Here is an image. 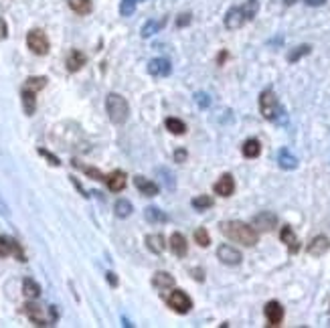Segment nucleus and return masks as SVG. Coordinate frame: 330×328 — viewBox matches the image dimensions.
I'll return each mask as SVG.
<instances>
[{
    "label": "nucleus",
    "mask_w": 330,
    "mask_h": 328,
    "mask_svg": "<svg viewBox=\"0 0 330 328\" xmlns=\"http://www.w3.org/2000/svg\"><path fill=\"white\" fill-rule=\"evenodd\" d=\"M191 205H193L195 211H205V209H211V207L215 205V201H213V197H209V195H199V197H195V199L191 201Z\"/></svg>",
    "instance_id": "nucleus-30"
},
{
    "label": "nucleus",
    "mask_w": 330,
    "mask_h": 328,
    "mask_svg": "<svg viewBox=\"0 0 330 328\" xmlns=\"http://www.w3.org/2000/svg\"><path fill=\"white\" fill-rule=\"evenodd\" d=\"M23 312L29 316V320H31L35 326H51V324H53L51 318L45 316V308L39 306V304H35V302H27V304L23 306Z\"/></svg>",
    "instance_id": "nucleus-7"
},
{
    "label": "nucleus",
    "mask_w": 330,
    "mask_h": 328,
    "mask_svg": "<svg viewBox=\"0 0 330 328\" xmlns=\"http://www.w3.org/2000/svg\"><path fill=\"white\" fill-rule=\"evenodd\" d=\"M251 225L257 229V231H271L276 225H278V215L271 213V211H261L253 217Z\"/></svg>",
    "instance_id": "nucleus-9"
},
{
    "label": "nucleus",
    "mask_w": 330,
    "mask_h": 328,
    "mask_svg": "<svg viewBox=\"0 0 330 328\" xmlns=\"http://www.w3.org/2000/svg\"><path fill=\"white\" fill-rule=\"evenodd\" d=\"M134 187L140 191V195H144V197H156L158 195V185L156 183H152L150 179H146V177H134Z\"/></svg>",
    "instance_id": "nucleus-14"
},
{
    "label": "nucleus",
    "mask_w": 330,
    "mask_h": 328,
    "mask_svg": "<svg viewBox=\"0 0 330 328\" xmlns=\"http://www.w3.org/2000/svg\"><path fill=\"white\" fill-rule=\"evenodd\" d=\"M259 154H261V144H259V140L249 138V140L243 144V156H245V158H257Z\"/></svg>",
    "instance_id": "nucleus-27"
},
{
    "label": "nucleus",
    "mask_w": 330,
    "mask_h": 328,
    "mask_svg": "<svg viewBox=\"0 0 330 328\" xmlns=\"http://www.w3.org/2000/svg\"><path fill=\"white\" fill-rule=\"evenodd\" d=\"M105 112L114 124H124L130 116V105L120 93H107L105 97Z\"/></svg>",
    "instance_id": "nucleus-4"
},
{
    "label": "nucleus",
    "mask_w": 330,
    "mask_h": 328,
    "mask_svg": "<svg viewBox=\"0 0 330 328\" xmlns=\"http://www.w3.org/2000/svg\"><path fill=\"white\" fill-rule=\"evenodd\" d=\"M27 45H29V49H31L35 55H47L49 49H51L47 35H45L43 31H39V29H33V31L27 35Z\"/></svg>",
    "instance_id": "nucleus-5"
},
{
    "label": "nucleus",
    "mask_w": 330,
    "mask_h": 328,
    "mask_svg": "<svg viewBox=\"0 0 330 328\" xmlns=\"http://www.w3.org/2000/svg\"><path fill=\"white\" fill-rule=\"evenodd\" d=\"M23 294L29 298V300H35L41 296V286L33 280V278H25L23 280Z\"/></svg>",
    "instance_id": "nucleus-24"
},
{
    "label": "nucleus",
    "mask_w": 330,
    "mask_h": 328,
    "mask_svg": "<svg viewBox=\"0 0 330 328\" xmlns=\"http://www.w3.org/2000/svg\"><path fill=\"white\" fill-rule=\"evenodd\" d=\"M9 243H11V255H15L19 261H27V255H25V251H23V247L19 245V241L17 239H11L9 237Z\"/></svg>",
    "instance_id": "nucleus-36"
},
{
    "label": "nucleus",
    "mask_w": 330,
    "mask_h": 328,
    "mask_svg": "<svg viewBox=\"0 0 330 328\" xmlns=\"http://www.w3.org/2000/svg\"><path fill=\"white\" fill-rule=\"evenodd\" d=\"M136 3L138 0H122L120 3V15L122 17H132L136 11Z\"/></svg>",
    "instance_id": "nucleus-35"
},
{
    "label": "nucleus",
    "mask_w": 330,
    "mask_h": 328,
    "mask_svg": "<svg viewBox=\"0 0 330 328\" xmlns=\"http://www.w3.org/2000/svg\"><path fill=\"white\" fill-rule=\"evenodd\" d=\"M35 95H37V91H31V89L23 87L21 97H23V107H25V114L27 116H33L35 110H37V97Z\"/></svg>",
    "instance_id": "nucleus-21"
},
{
    "label": "nucleus",
    "mask_w": 330,
    "mask_h": 328,
    "mask_svg": "<svg viewBox=\"0 0 330 328\" xmlns=\"http://www.w3.org/2000/svg\"><path fill=\"white\" fill-rule=\"evenodd\" d=\"M9 37V27H7V21L0 17V39H7Z\"/></svg>",
    "instance_id": "nucleus-41"
},
{
    "label": "nucleus",
    "mask_w": 330,
    "mask_h": 328,
    "mask_svg": "<svg viewBox=\"0 0 330 328\" xmlns=\"http://www.w3.org/2000/svg\"><path fill=\"white\" fill-rule=\"evenodd\" d=\"M152 286H156L158 290H169L175 286V278L167 271H156L154 278H152Z\"/></svg>",
    "instance_id": "nucleus-22"
},
{
    "label": "nucleus",
    "mask_w": 330,
    "mask_h": 328,
    "mask_svg": "<svg viewBox=\"0 0 330 328\" xmlns=\"http://www.w3.org/2000/svg\"><path fill=\"white\" fill-rule=\"evenodd\" d=\"M310 51H312L310 45H300V47H296V49H292V51L288 53V61H290V63H296V61H300L302 57H306Z\"/></svg>",
    "instance_id": "nucleus-31"
},
{
    "label": "nucleus",
    "mask_w": 330,
    "mask_h": 328,
    "mask_svg": "<svg viewBox=\"0 0 330 328\" xmlns=\"http://www.w3.org/2000/svg\"><path fill=\"white\" fill-rule=\"evenodd\" d=\"M37 152H39L41 156H45V158L49 160V164H53V167H59V164H61V162H59V158H57L55 154H51L49 150H45V148H39Z\"/></svg>",
    "instance_id": "nucleus-39"
},
{
    "label": "nucleus",
    "mask_w": 330,
    "mask_h": 328,
    "mask_svg": "<svg viewBox=\"0 0 330 328\" xmlns=\"http://www.w3.org/2000/svg\"><path fill=\"white\" fill-rule=\"evenodd\" d=\"M225 59H227V53H225V51H223V53H221V55H219V65H223V61H225Z\"/></svg>",
    "instance_id": "nucleus-45"
},
{
    "label": "nucleus",
    "mask_w": 330,
    "mask_h": 328,
    "mask_svg": "<svg viewBox=\"0 0 330 328\" xmlns=\"http://www.w3.org/2000/svg\"><path fill=\"white\" fill-rule=\"evenodd\" d=\"M219 229L227 239H231L235 243H241L245 247H253L257 243V239H259L257 229L253 225L243 223V221H223L219 225Z\"/></svg>",
    "instance_id": "nucleus-1"
},
{
    "label": "nucleus",
    "mask_w": 330,
    "mask_h": 328,
    "mask_svg": "<svg viewBox=\"0 0 330 328\" xmlns=\"http://www.w3.org/2000/svg\"><path fill=\"white\" fill-rule=\"evenodd\" d=\"M105 280L109 282L112 288H118V284H120V282H118V276H116L114 271H107V274H105Z\"/></svg>",
    "instance_id": "nucleus-43"
},
{
    "label": "nucleus",
    "mask_w": 330,
    "mask_h": 328,
    "mask_svg": "<svg viewBox=\"0 0 330 328\" xmlns=\"http://www.w3.org/2000/svg\"><path fill=\"white\" fill-rule=\"evenodd\" d=\"M164 126H167V130L175 136H183L187 132V124L179 118H167V122H164Z\"/></svg>",
    "instance_id": "nucleus-26"
},
{
    "label": "nucleus",
    "mask_w": 330,
    "mask_h": 328,
    "mask_svg": "<svg viewBox=\"0 0 330 328\" xmlns=\"http://www.w3.org/2000/svg\"><path fill=\"white\" fill-rule=\"evenodd\" d=\"M328 249H330V239H328L326 235H316V237L308 243V253H310L312 257H320V255H324Z\"/></svg>",
    "instance_id": "nucleus-13"
},
{
    "label": "nucleus",
    "mask_w": 330,
    "mask_h": 328,
    "mask_svg": "<svg viewBox=\"0 0 330 328\" xmlns=\"http://www.w3.org/2000/svg\"><path fill=\"white\" fill-rule=\"evenodd\" d=\"M187 156H189V154H187V150H185V148H179V150L175 152V160H177V162H185V160H187Z\"/></svg>",
    "instance_id": "nucleus-42"
},
{
    "label": "nucleus",
    "mask_w": 330,
    "mask_h": 328,
    "mask_svg": "<svg viewBox=\"0 0 330 328\" xmlns=\"http://www.w3.org/2000/svg\"><path fill=\"white\" fill-rule=\"evenodd\" d=\"M69 9L77 15H89L93 5H91V0H69Z\"/></svg>",
    "instance_id": "nucleus-29"
},
{
    "label": "nucleus",
    "mask_w": 330,
    "mask_h": 328,
    "mask_svg": "<svg viewBox=\"0 0 330 328\" xmlns=\"http://www.w3.org/2000/svg\"><path fill=\"white\" fill-rule=\"evenodd\" d=\"M278 164H280V169H284V171H294V169H298V158L288 148H282L278 152Z\"/></svg>",
    "instance_id": "nucleus-18"
},
{
    "label": "nucleus",
    "mask_w": 330,
    "mask_h": 328,
    "mask_svg": "<svg viewBox=\"0 0 330 328\" xmlns=\"http://www.w3.org/2000/svg\"><path fill=\"white\" fill-rule=\"evenodd\" d=\"M304 3H306L308 7H324L326 0H304Z\"/></svg>",
    "instance_id": "nucleus-44"
},
{
    "label": "nucleus",
    "mask_w": 330,
    "mask_h": 328,
    "mask_svg": "<svg viewBox=\"0 0 330 328\" xmlns=\"http://www.w3.org/2000/svg\"><path fill=\"white\" fill-rule=\"evenodd\" d=\"M213 191H215V195H219V197H231V195L235 193V181H233V177H231V175H223V177L213 185Z\"/></svg>",
    "instance_id": "nucleus-12"
},
{
    "label": "nucleus",
    "mask_w": 330,
    "mask_h": 328,
    "mask_svg": "<svg viewBox=\"0 0 330 328\" xmlns=\"http://www.w3.org/2000/svg\"><path fill=\"white\" fill-rule=\"evenodd\" d=\"M122 324H124V326H128V328H130V326H134V324H132L128 318H122Z\"/></svg>",
    "instance_id": "nucleus-46"
},
{
    "label": "nucleus",
    "mask_w": 330,
    "mask_h": 328,
    "mask_svg": "<svg viewBox=\"0 0 330 328\" xmlns=\"http://www.w3.org/2000/svg\"><path fill=\"white\" fill-rule=\"evenodd\" d=\"M146 247L152 251V253H162L164 249H167V243H164V237L160 233H150L146 235Z\"/></svg>",
    "instance_id": "nucleus-20"
},
{
    "label": "nucleus",
    "mask_w": 330,
    "mask_h": 328,
    "mask_svg": "<svg viewBox=\"0 0 330 328\" xmlns=\"http://www.w3.org/2000/svg\"><path fill=\"white\" fill-rule=\"evenodd\" d=\"M164 25H167V19H162V21H148V23L142 27V31H140V33H142V37H144V39H150V37H152V35H156V33H158V31H160Z\"/></svg>",
    "instance_id": "nucleus-28"
},
{
    "label": "nucleus",
    "mask_w": 330,
    "mask_h": 328,
    "mask_svg": "<svg viewBox=\"0 0 330 328\" xmlns=\"http://www.w3.org/2000/svg\"><path fill=\"white\" fill-rule=\"evenodd\" d=\"M105 185H107V189H109L112 193H120V191H124V187H126V173H122V171H114L112 175L105 177Z\"/></svg>",
    "instance_id": "nucleus-16"
},
{
    "label": "nucleus",
    "mask_w": 330,
    "mask_h": 328,
    "mask_svg": "<svg viewBox=\"0 0 330 328\" xmlns=\"http://www.w3.org/2000/svg\"><path fill=\"white\" fill-rule=\"evenodd\" d=\"M73 167H77L79 171H83V173H85L87 177H91L93 181H101V183L105 181V177H103V175H101L97 169H93V167H83V164H79L77 160H73Z\"/></svg>",
    "instance_id": "nucleus-33"
},
{
    "label": "nucleus",
    "mask_w": 330,
    "mask_h": 328,
    "mask_svg": "<svg viewBox=\"0 0 330 328\" xmlns=\"http://www.w3.org/2000/svg\"><path fill=\"white\" fill-rule=\"evenodd\" d=\"M140 3H144V0H140Z\"/></svg>",
    "instance_id": "nucleus-47"
},
{
    "label": "nucleus",
    "mask_w": 330,
    "mask_h": 328,
    "mask_svg": "<svg viewBox=\"0 0 330 328\" xmlns=\"http://www.w3.org/2000/svg\"><path fill=\"white\" fill-rule=\"evenodd\" d=\"M259 112H261V116L265 120H271L276 124H284L288 120L286 110L280 105V101H278V97H276V93L271 89H265L259 95Z\"/></svg>",
    "instance_id": "nucleus-3"
},
{
    "label": "nucleus",
    "mask_w": 330,
    "mask_h": 328,
    "mask_svg": "<svg viewBox=\"0 0 330 328\" xmlns=\"http://www.w3.org/2000/svg\"><path fill=\"white\" fill-rule=\"evenodd\" d=\"M263 314H265V318H267V324H269V326H280V324H282V320H284V308H282V304H280V302H276V300H271V302H267V304H265Z\"/></svg>",
    "instance_id": "nucleus-10"
},
{
    "label": "nucleus",
    "mask_w": 330,
    "mask_h": 328,
    "mask_svg": "<svg viewBox=\"0 0 330 328\" xmlns=\"http://www.w3.org/2000/svg\"><path fill=\"white\" fill-rule=\"evenodd\" d=\"M9 255H11L9 237H3V235H0V257H9Z\"/></svg>",
    "instance_id": "nucleus-38"
},
{
    "label": "nucleus",
    "mask_w": 330,
    "mask_h": 328,
    "mask_svg": "<svg viewBox=\"0 0 330 328\" xmlns=\"http://www.w3.org/2000/svg\"><path fill=\"white\" fill-rule=\"evenodd\" d=\"M171 249H173V253H175L177 257H187V253H189V243H187L185 235L173 233V235H171Z\"/></svg>",
    "instance_id": "nucleus-17"
},
{
    "label": "nucleus",
    "mask_w": 330,
    "mask_h": 328,
    "mask_svg": "<svg viewBox=\"0 0 330 328\" xmlns=\"http://www.w3.org/2000/svg\"><path fill=\"white\" fill-rule=\"evenodd\" d=\"M280 239L286 243V247H288L292 253L300 251V239H298V235L294 233V229H292L290 225H284V227H282V231H280Z\"/></svg>",
    "instance_id": "nucleus-15"
},
{
    "label": "nucleus",
    "mask_w": 330,
    "mask_h": 328,
    "mask_svg": "<svg viewBox=\"0 0 330 328\" xmlns=\"http://www.w3.org/2000/svg\"><path fill=\"white\" fill-rule=\"evenodd\" d=\"M144 217H146L148 223H167L169 221V215L164 213L162 209H158V207H146L144 209Z\"/></svg>",
    "instance_id": "nucleus-23"
},
{
    "label": "nucleus",
    "mask_w": 330,
    "mask_h": 328,
    "mask_svg": "<svg viewBox=\"0 0 330 328\" xmlns=\"http://www.w3.org/2000/svg\"><path fill=\"white\" fill-rule=\"evenodd\" d=\"M217 257H219V261L225 263V265H239L241 259H243L241 251L235 249L233 245H227V243H225V245H219V249H217Z\"/></svg>",
    "instance_id": "nucleus-8"
},
{
    "label": "nucleus",
    "mask_w": 330,
    "mask_h": 328,
    "mask_svg": "<svg viewBox=\"0 0 330 328\" xmlns=\"http://www.w3.org/2000/svg\"><path fill=\"white\" fill-rule=\"evenodd\" d=\"M171 71H173V65H171L169 59H164V57L152 59L148 63V73L154 75V77H167V75H171Z\"/></svg>",
    "instance_id": "nucleus-11"
},
{
    "label": "nucleus",
    "mask_w": 330,
    "mask_h": 328,
    "mask_svg": "<svg viewBox=\"0 0 330 328\" xmlns=\"http://www.w3.org/2000/svg\"><path fill=\"white\" fill-rule=\"evenodd\" d=\"M85 63H87V57H85L81 51H77V49H73V51L67 55V61H65V65H67V71H71V73L79 71V69H81Z\"/></svg>",
    "instance_id": "nucleus-19"
},
{
    "label": "nucleus",
    "mask_w": 330,
    "mask_h": 328,
    "mask_svg": "<svg viewBox=\"0 0 330 328\" xmlns=\"http://www.w3.org/2000/svg\"><path fill=\"white\" fill-rule=\"evenodd\" d=\"M132 211H134V207H132V203H130L128 199H118L116 205H114V213H116V217H120V219L130 217Z\"/></svg>",
    "instance_id": "nucleus-25"
},
{
    "label": "nucleus",
    "mask_w": 330,
    "mask_h": 328,
    "mask_svg": "<svg viewBox=\"0 0 330 328\" xmlns=\"http://www.w3.org/2000/svg\"><path fill=\"white\" fill-rule=\"evenodd\" d=\"M195 103H197L201 110H207V107L211 105V97H209V93H205V91H197V93H195Z\"/></svg>",
    "instance_id": "nucleus-37"
},
{
    "label": "nucleus",
    "mask_w": 330,
    "mask_h": 328,
    "mask_svg": "<svg viewBox=\"0 0 330 328\" xmlns=\"http://www.w3.org/2000/svg\"><path fill=\"white\" fill-rule=\"evenodd\" d=\"M47 77L45 75H39V77H29L27 81H25V87L27 89H31V91H39V89H43L45 85H47Z\"/></svg>",
    "instance_id": "nucleus-32"
},
{
    "label": "nucleus",
    "mask_w": 330,
    "mask_h": 328,
    "mask_svg": "<svg viewBox=\"0 0 330 328\" xmlns=\"http://www.w3.org/2000/svg\"><path fill=\"white\" fill-rule=\"evenodd\" d=\"M257 11H259V3H257V0H247L243 7H235V9H231L225 15V27L229 31H237L245 23L253 21L255 15H257Z\"/></svg>",
    "instance_id": "nucleus-2"
},
{
    "label": "nucleus",
    "mask_w": 330,
    "mask_h": 328,
    "mask_svg": "<svg viewBox=\"0 0 330 328\" xmlns=\"http://www.w3.org/2000/svg\"><path fill=\"white\" fill-rule=\"evenodd\" d=\"M195 243L197 245H201V247H209L211 245V235H209V231L207 229H197L195 231Z\"/></svg>",
    "instance_id": "nucleus-34"
},
{
    "label": "nucleus",
    "mask_w": 330,
    "mask_h": 328,
    "mask_svg": "<svg viewBox=\"0 0 330 328\" xmlns=\"http://www.w3.org/2000/svg\"><path fill=\"white\" fill-rule=\"evenodd\" d=\"M189 23H191V15H187V13L179 15V19H177V27H187Z\"/></svg>",
    "instance_id": "nucleus-40"
},
{
    "label": "nucleus",
    "mask_w": 330,
    "mask_h": 328,
    "mask_svg": "<svg viewBox=\"0 0 330 328\" xmlns=\"http://www.w3.org/2000/svg\"><path fill=\"white\" fill-rule=\"evenodd\" d=\"M167 302H169V306H171L175 312H179V314H189V312L193 310V300H191L183 290H175V292L167 298Z\"/></svg>",
    "instance_id": "nucleus-6"
}]
</instances>
